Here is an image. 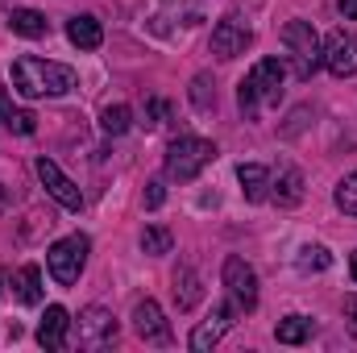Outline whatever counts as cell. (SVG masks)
Segmentation results:
<instances>
[{"mask_svg": "<svg viewBox=\"0 0 357 353\" xmlns=\"http://www.w3.org/2000/svg\"><path fill=\"white\" fill-rule=\"evenodd\" d=\"M191 104H195L199 112H212V108H216V84H212L208 75H195V80H191Z\"/></svg>", "mask_w": 357, "mask_h": 353, "instance_id": "cell-25", "label": "cell"}, {"mask_svg": "<svg viewBox=\"0 0 357 353\" xmlns=\"http://www.w3.org/2000/svg\"><path fill=\"white\" fill-rule=\"evenodd\" d=\"M13 295H17L25 308L42 303V270H38V266H21V270L13 274Z\"/></svg>", "mask_w": 357, "mask_h": 353, "instance_id": "cell-18", "label": "cell"}, {"mask_svg": "<svg viewBox=\"0 0 357 353\" xmlns=\"http://www.w3.org/2000/svg\"><path fill=\"white\" fill-rule=\"evenodd\" d=\"M88 250H91V241L84 237V233H71V237L54 241V246L46 250L50 278H54L59 287H71V283H79V274H84V262H88Z\"/></svg>", "mask_w": 357, "mask_h": 353, "instance_id": "cell-5", "label": "cell"}, {"mask_svg": "<svg viewBox=\"0 0 357 353\" xmlns=\"http://www.w3.org/2000/svg\"><path fill=\"white\" fill-rule=\"evenodd\" d=\"M167 117H171V104H167V100H150V104H146V121H142V125H146V129H158Z\"/></svg>", "mask_w": 357, "mask_h": 353, "instance_id": "cell-27", "label": "cell"}, {"mask_svg": "<svg viewBox=\"0 0 357 353\" xmlns=\"http://www.w3.org/2000/svg\"><path fill=\"white\" fill-rule=\"evenodd\" d=\"M349 274H354V283H357V250H354V258H349Z\"/></svg>", "mask_w": 357, "mask_h": 353, "instance_id": "cell-31", "label": "cell"}, {"mask_svg": "<svg viewBox=\"0 0 357 353\" xmlns=\"http://www.w3.org/2000/svg\"><path fill=\"white\" fill-rule=\"evenodd\" d=\"M204 299V287H199V274H195V266H178L175 270V303L178 312H191L195 303Z\"/></svg>", "mask_w": 357, "mask_h": 353, "instance_id": "cell-15", "label": "cell"}, {"mask_svg": "<svg viewBox=\"0 0 357 353\" xmlns=\"http://www.w3.org/2000/svg\"><path fill=\"white\" fill-rule=\"evenodd\" d=\"M345 329L357 337V295H345Z\"/></svg>", "mask_w": 357, "mask_h": 353, "instance_id": "cell-29", "label": "cell"}, {"mask_svg": "<svg viewBox=\"0 0 357 353\" xmlns=\"http://www.w3.org/2000/svg\"><path fill=\"white\" fill-rule=\"evenodd\" d=\"M337 8H341V17L357 21V0H337Z\"/></svg>", "mask_w": 357, "mask_h": 353, "instance_id": "cell-30", "label": "cell"}, {"mask_svg": "<svg viewBox=\"0 0 357 353\" xmlns=\"http://www.w3.org/2000/svg\"><path fill=\"white\" fill-rule=\"evenodd\" d=\"M237 183H241V191H245L250 204H262L270 195V171L258 167V163H241L237 167Z\"/></svg>", "mask_w": 357, "mask_h": 353, "instance_id": "cell-14", "label": "cell"}, {"mask_svg": "<svg viewBox=\"0 0 357 353\" xmlns=\"http://www.w3.org/2000/svg\"><path fill=\"white\" fill-rule=\"evenodd\" d=\"M282 80H287V67L278 59H262L237 88V104H241V117L245 121H258V108L262 104H278L282 100Z\"/></svg>", "mask_w": 357, "mask_h": 353, "instance_id": "cell-2", "label": "cell"}, {"mask_svg": "<svg viewBox=\"0 0 357 353\" xmlns=\"http://www.w3.org/2000/svg\"><path fill=\"white\" fill-rule=\"evenodd\" d=\"M337 208H341L345 216H357V171L345 175V183L337 187Z\"/></svg>", "mask_w": 357, "mask_h": 353, "instance_id": "cell-26", "label": "cell"}, {"mask_svg": "<svg viewBox=\"0 0 357 353\" xmlns=\"http://www.w3.org/2000/svg\"><path fill=\"white\" fill-rule=\"evenodd\" d=\"M250 42H254V33H250V25L241 17H225L212 29V54L216 59H237V54H245Z\"/></svg>", "mask_w": 357, "mask_h": 353, "instance_id": "cell-9", "label": "cell"}, {"mask_svg": "<svg viewBox=\"0 0 357 353\" xmlns=\"http://www.w3.org/2000/svg\"><path fill=\"white\" fill-rule=\"evenodd\" d=\"M67 38H71V46H79V50H100V42H104V29H100V21L96 17H71L67 21Z\"/></svg>", "mask_w": 357, "mask_h": 353, "instance_id": "cell-16", "label": "cell"}, {"mask_svg": "<svg viewBox=\"0 0 357 353\" xmlns=\"http://www.w3.org/2000/svg\"><path fill=\"white\" fill-rule=\"evenodd\" d=\"M233 312H237V303H216V308H212V316L191 333V341H187V345H191L195 353H208L212 345H220V337L233 329Z\"/></svg>", "mask_w": 357, "mask_h": 353, "instance_id": "cell-11", "label": "cell"}, {"mask_svg": "<svg viewBox=\"0 0 357 353\" xmlns=\"http://www.w3.org/2000/svg\"><path fill=\"white\" fill-rule=\"evenodd\" d=\"M116 341V320L108 308H84L79 312V345L84 350H108Z\"/></svg>", "mask_w": 357, "mask_h": 353, "instance_id": "cell-7", "label": "cell"}, {"mask_svg": "<svg viewBox=\"0 0 357 353\" xmlns=\"http://www.w3.org/2000/svg\"><path fill=\"white\" fill-rule=\"evenodd\" d=\"M225 287H229V299L237 303V312L258 308V274L245 258H225Z\"/></svg>", "mask_w": 357, "mask_h": 353, "instance_id": "cell-6", "label": "cell"}, {"mask_svg": "<svg viewBox=\"0 0 357 353\" xmlns=\"http://www.w3.org/2000/svg\"><path fill=\"white\" fill-rule=\"evenodd\" d=\"M0 125H4L8 133H21V137H29V133L38 129V117H33V112H25V108H17L8 96H0Z\"/></svg>", "mask_w": 357, "mask_h": 353, "instance_id": "cell-19", "label": "cell"}, {"mask_svg": "<svg viewBox=\"0 0 357 353\" xmlns=\"http://www.w3.org/2000/svg\"><path fill=\"white\" fill-rule=\"evenodd\" d=\"M312 329H316L312 316H287L274 324V337H278V345H303L312 337Z\"/></svg>", "mask_w": 357, "mask_h": 353, "instance_id": "cell-20", "label": "cell"}, {"mask_svg": "<svg viewBox=\"0 0 357 353\" xmlns=\"http://www.w3.org/2000/svg\"><path fill=\"white\" fill-rule=\"evenodd\" d=\"M324 67L345 80V75H357V33L349 29H333L328 42H324Z\"/></svg>", "mask_w": 357, "mask_h": 353, "instance_id": "cell-8", "label": "cell"}, {"mask_svg": "<svg viewBox=\"0 0 357 353\" xmlns=\"http://www.w3.org/2000/svg\"><path fill=\"white\" fill-rule=\"evenodd\" d=\"M274 200H278L282 208H295V204L303 200V175H299L295 167H287V171L278 175V187H274Z\"/></svg>", "mask_w": 357, "mask_h": 353, "instance_id": "cell-21", "label": "cell"}, {"mask_svg": "<svg viewBox=\"0 0 357 353\" xmlns=\"http://www.w3.org/2000/svg\"><path fill=\"white\" fill-rule=\"evenodd\" d=\"M142 250H146V254H154V258H158V254H171V250H175V237H171V229H162V225H150V229L142 233Z\"/></svg>", "mask_w": 357, "mask_h": 353, "instance_id": "cell-23", "label": "cell"}, {"mask_svg": "<svg viewBox=\"0 0 357 353\" xmlns=\"http://www.w3.org/2000/svg\"><path fill=\"white\" fill-rule=\"evenodd\" d=\"M133 329H137V337L150 341V345H167V341H171V324H167V316H162V308H158L154 299H142V303L133 308Z\"/></svg>", "mask_w": 357, "mask_h": 353, "instance_id": "cell-12", "label": "cell"}, {"mask_svg": "<svg viewBox=\"0 0 357 353\" xmlns=\"http://www.w3.org/2000/svg\"><path fill=\"white\" fill-rule=\"evenodd\" d=\"M162 200H167V187L154 179V183H146V208H162Z\"/></svg>", "mask_w": 357, "mask_h": 353, "instance_id": "cell-28", "label": "cell"}, {"mask_svg": "<svg viewBox=\"0 0 357 353\" xmlns=\"http://www.w3.org/2000/svg\"><path fill=\"white\" fill-rule=\"evenodd\" d=\"M8 29L21 33V38H46V33H50V21H46L38 8H13V13H8Z\"/></svg>", "mask_w": 357, "mask_h": 353, "instance_id": "cell-17", "label": "cell"}, {"mask_svg": "<svg viewBox=\"0 0 357 353\" xmlns=\"http://www.w3.org/2000/svg\"><path fill=\"white\" fill-rule=\"evenodd\" d=\"M67 329H71V312L63 303H50L42 324H38V345L42 350H67Z\"/></svg>", "mask_w": 357, "mask_h": 353, "instance_id": "cell-13", "label": "cell"}, {"mask_svg": "<svg viewBox=\"0 0 357 353\" xmlns=\"http://www.w3.org/2000/svg\"><path fill=\"white\" fill-rule=\"evenodd\" d=\"M38 179H42V187H46L63 208H71V212H79V208H84V191L63 175V171H59V163H54V158H46V154L38 158Z\"/></svg>", "mask_w": 357, "mask_h": 353, "instance_id": "cell-10", "label": "cell"}, {"mask_svg": "<svg viewBox=\"0 0 357 353\" xmlns=\"http://www.w3.org/2000/svg\"><path fill=\"white\" fill-rule=\"evenodd\" d=\"M282 46H287V54H291V75H295L299 84H307V80L320 71V63H324V46H320L316 25H312V21H287V25H282Z\"/></svg>", "mask_w": 357, "mask_h": 353, "instance_id": "cell-3", "label": "cell"}, {"mask_svg": "<svg viewBox=\"0 0 357 353\" xmlns=\"http://www.w3.org/2000/svg\"><path fill=\"white\" fill-rule=\"evenodd\" d=\"M216 158V146L208 142V137H191V133H183L175 137L171 146H167V179H175V183H191V179H199V171L208 167Z\"/></svg>", "mask_w": 357, "mask_h": 353, "instance_id": "cell-4", "label": "cell"}, {"mask_svg": "<svg viewBox=\"0 0 357 353\" xmlns=\"http://www.w3.org/2000/svg\"><path fill=\"white\" fill-rule=\"evenodd\" d=\"M129 125H133V112H129L125 104H108V108L100 112V129H104L108 137H121Z\"/></svg>", "mask_w": 357, "mask_h": 353, "instance_id": "cell-22", "label": "cell"}, {"mask_svg": "<svg viewBox=\"0 0 357 353\" xmlns=\"http://www.w3.org/2000/svg\"><path fill=\"white\" fill-rule=\"evenodd\" d=\"M295 266H299L303 274H316V270H328V266H333V254H328L324 246H303L299 258H295Z\"/></svg>", "mask_w": 357, "mask_h": 353, "instance_id": "cell-24", "label": "cell"}, {"mask_svg": "<svg viewBox=\"0 0 357 353\" xmlns=\"http://www.w3.org/2000/svg\"><path fill=\"white\" fill-rule=\"evenodd\" d=\"M13 88L29 100H42V96H67L75 88V71L67 63H50V59H38V54H21L13 59Z\"/></svg>", "mask_w": 357, "mask_h": 353, "instance_id": "cell-1", "label": "cell"}]
</instances>
